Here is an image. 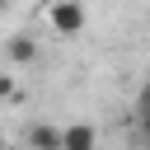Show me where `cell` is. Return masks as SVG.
<instances>
[{
	"mask_svg": "<svg viewBox=\"0 0 150 150\" xmlns=\"http://www.w3.org/2000/svg\"><path fill=\"white\" fill-rule=\"evenodd\" d=\"M84 23H89L84 0H52L47 5V33L52 38H80Z\"/></svg>",
	"mask_w": 150,
	"mask_h": 150,
	"instance_id": "6da1fadb",
	"label": "cell"
},
{
	"mask_svg": "<svg viewBox=\"0 0 150 150\" xmlns=\"http://www.w3.org/2000/svg\"><path fill=\"white\" fill-rule=\"evenodd\" d=\"M61 150H98V131L89 122H70L61 127Z\"/></svg>",
	"mask_w": 150,
	"mask_h": 150,
	"instance_id": "7a4b0ae2",
	"label": "cell"
},
{
	"mask_svg": "<svg viewBox=\"0 0 150 150\" xmlns=\"http://www.w3.org/2000/svg\"><path fill=\"white\" fill-rule=\"evenodd\" d=\"M5 56H9L14 66H38V38H33V33H14V38L5 42Z\"/></svg>",
	"mask_w": 150,
	"mask_h": 150,
	"instance_id": "3957f363",
	"label": "cell"
},
{
	"mask_svg": "<svg viewBox=\"0 0 150 150\" xmlns=\"http://www.w3.org/2000/svg\"><path fill=\"white\" fill-rule=\"evenodd\" d=\"M23 145H28V150H61V127H52V122H33L28 136H23Z\"/></svg>",
	"mask_w": 150,
	"mask_h": 150,
	"instance_id": "277c9868",
	"label": "cell"
},
{
	"mask_svg": "<svg viewBox=\"0 0 150 150\" xmlns=\"http://www.w3.org/2000/svg\"><path fill=\"white\" fill-rule=\"evenodd\" d=\"M136 131H141V136L150 141V103H145V98L136 103Z\"/></svg>",
	"mask_w": 150,
	"mask_h": 150,
	"instance_id": "5b68a950",
	"label": "cell"
},
{
	"mask_svg": "<svg viewBox=\"0 0 150 150\" xmlns=\"http://www.w3.org/2000/svg\"><path fill=\"white\" fill-rule=\"evenodd\" d=\"M0 98H14V75H0Z\"/></svg>",
	"mask_w": 150,
	"mask_h": 150,
	"instance_id": "8992f818",
	"label": "cell"
},
{
	"mask_svg": "<svg viewBox=\"0 0 150 150\" xmlns=\"http://www.w3.org/2000/svg\"><path fill=\"white\" fill-rule=\"evenodd\" d=\"M141 98H145V103H150V80H145V89H141Z\"/></svg>",
	"mask_w": 150,
	"mask_h": 150,
	"instance_id": "52a82bcc",
	"label": "cell"
},
{
	"mask_svg": "<svg viewBox=\"0 0 150 150\" xmlns=\"http://www.w3.org/2000/svg\"><path fill=\"white\" fill-rule=\"evenodd\" d=\"M5 5H9V0H0V9H5Z\"/></svg>",
	"mask_w": 150,
	"mask_h": 150,
	"instance_id": "ba28073f",
	"label": "cell"
}]
</instances>
